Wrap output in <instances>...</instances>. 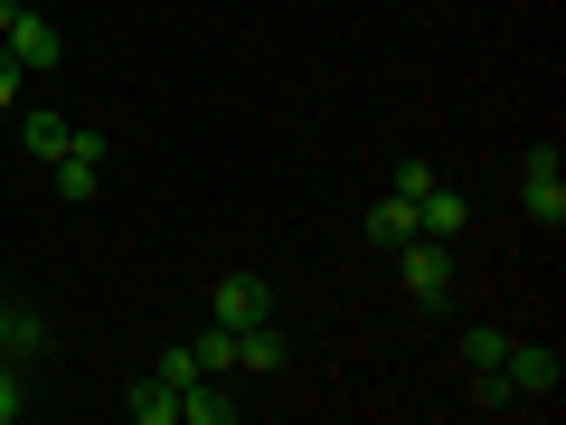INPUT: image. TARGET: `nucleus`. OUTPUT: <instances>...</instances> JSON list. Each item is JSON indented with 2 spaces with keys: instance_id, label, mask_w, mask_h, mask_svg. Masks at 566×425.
Masks as SVG:
<instances>
[{
  "instance_id": "f257e3e1",
  "label": "nucleus",
  "mask_w": 566,
  "mask_h": 425,
  "mask_svg": "<svg viewBox=\"0 0 566 425\" xmlns=\"http://www.w3.org/2000/svg\"><path fill=\"white\" fill-rule=\"evenodd\" d=\"M0 48L20 58V76H48V66H66L57 20H39V10H20V0H0Z\"/></svg>"
},
{
  "instance_id": "f03ea898",
  "label": "nucleus",
  "mask_w": 566,
  "mask_h": 425,
  "mask_svg": "<svg viewBox=\"0 0 566 425\" xmlns=\"http://www.w3.org/2000/svg\"><path fill=\"white\" fill-rule=\"evenodd\" d=\"M397 283H406V303H453V246H434V237H406L397 246Z\"/></svg>"
},
{
  "instance_id": "7ed1b4c3",
  "label": "nucleus",
  "mask_w": 566,
  "mask_h": 425,
  "mask_svg": "<svg viewBox=\"0 0 566 425\" xmlns=\"http://www.w3.org/2000/svg\"><path fill=\"white\" fill-rule=\"evenodd\" d=\"M208 322H227V331L274 322V283H264V274H245V265H227V274L208 283Z\"/></svg>"
},
{
  "instance_id": "20e7f679",
  "label": "nucleus",
  "mask_w": 566,
  "mask_h": 425,
  "mask_svg": "<svg viewBox=\"0 0 566 425\" xmlns=\"http://www.w3.org/2000/svg\"><path fill=\"white\" fill-rule=\"evenodd\" d=\"M501 379H510V406H528V397H557L566 369H557V350H547V341H510L501 350Z\"/></svg>"
},
{
  "instance_id": "39448f33",
  "label": "nucleus",
  "mask_w": 566,
  "mask_h": 425,
  "mask_svg": "<svg viewBox=\"0 0 566 425\" xmlns=\"http://www.w3.org/2000/svg\"><path fill=\"white\" fill-rule=\"evenodd\" d=\"M520 208L538 227L566 218V162H557V152H528V162H520Z\"/></svg>"
},
{
  "instance_id": "423d86ee",
  "label": "nucleus",
  "mask_w": 566,
  "mask_h": 425,
  "mask_svg": "<svg viewBox=\"0 0 566 425\" xmlns=\"http://www.w3.org/2000/svg\"><path fill=\"white\" fill-rule=\"evenodd\" d=\"M48 170H57V199H66V208H85V199H95V180H104V133H76Z\"/></svg>"
},
{
  "instance_id": "0eeeda50",
  "label": "nucleus",
  "mask_w": 566,
  "mask_h": 425,
  "mask_svg": "<svg viewBox=\"0 0 566 425\" xmlns=\"http://www.w3.org/2000/svg\"><path fill=\"white\" fill-rule=\"evenodd\" d=\"M237 416H245V397L227 379H189L180 387V425H237Z\"/></svg>"
},
{
  "instance_id": "6e6552de",
  "label": "nucleus",
  "mask_w": 566,
  "mask_h": 425,
  "mask_svg": "<svg viewBox=\"0 0 566 425\" xmlns=\"http://www.w3.org/2000/svg\"><path fill=\"white\" fill-rule=\"evenodd\" d=\"M123 416H133V425H180V387H170L161 369H151V379H133V387H123Z\"/></svg>"
},
{
  "instance_id": "1a4fd4ad",
  "label": "nucleus",
  "mask_w": 566,
  "mask_h": 425,
  "mask_svg": "<svg viewBox=\"0 0 566 425\" xmlns=\"http://www.w3.org/2000/svg\"><path fill=\"white\" fill-rule=\"evenodd\" d=\"M463 227H472V208L453 199L444 180H434V189H424V199H416V237H434V246H453V237H463Z\"/></svg>"
},
{
  "instance_id": "9d476101",
  "label": "nucleus",
  "mask_w": 566,
  "mask_h": 425,
  "mask_svg": "<svg viewBox=\"0 0 566 425\" xmlns=\"http://www.w3.org/2000/svg\"><path fill=\"white\" fill-rule=\"evenodd\" d=\"M283 360H293V341H283L274 322H245V331H237V369H245V379H274Z\"/></svg>"
},
{
  "instance_id": "9b49d317",
  "label": "nucleus",
  "mask_w": 566,
  "mask_h": 425,
  "mask_svg": "<svg viewBox=\"0 0 566 425\" xmlns=\"http://www.w3.org/2000/svg\"><path fill=\"white\" fill-rule=\"evenodd\" d=\"M29 350H39V312L0 303V369H29Z\"/></svg>"
},
{
  "instance_id": "f8f14e48",
  "label": "nucleus",
  "mask_w": 566,
  "mask_h": 425,
  "mask_svg": "<svg viewBox=\"0 0 566 425\" xmlns=\"http://www.w3.org/2000/svg\"><path fill=\"white\" fill-rule=\"evenodd\" d=\"M368 237H378V246H406V237H416V199H406V189H387V199L368 208Z\"/></svg>"
},
{
  "instance_id": "ddd939ff",
  "label": "nucleus",
  "mask_w": 566,
  "mask_h": 425,
  "mask_svg": "<svg viewBox=\"0 0 566 425\" xmlns=\"http://www.w3.org/2000/svg\"><path fill=\"white\" fill-rule=\"evenodd\" d=\"M20 142H29V162H57L66 142H76V123H66V114H29V123H20Z\"/></svg>"
},
{
  "instance_id": "4468645a",
  "label": "nucleus",
  "mask_w": 566,
  "mask_h": 425,
  "mask_svg": "<svg viewBox=\"0 0 566 425\" xmlns=\"http://www.w3.org/2000/svg\"><path fill=\"white\" fill-rule=\"evenodd\" d=\"M189 350H199V369H208V379H227V369H237V331H199V341H189Z\"/></svg>"
},
{
  "instance_id": "2eb2a0df",
  "label": "nucleus",
  "mask_w": 566,
  "mask_h": 425,
  "mask_svg": "<svg viewBox=\"0 0 566 425\" xmlns=\"http://www.w3.org/2000/svg\"><path fill=\"white\" fill-rule=\"evenodd\" d=\"M501 350H510V341H501L491 322H472V331H463V360H472V369H501Z\"/></svg>"
},
{
  "instance_id": "dca6fc26",
  "label": "nucleus",
  "mask_w": 566,
  "mask_h": 425,
  "mask_svg": "<svg viewBox=\"0 0 566 425\" xmlns=\"http://www.w3.org/2000/svg\"><path fill=\"white\" fill-rule=\"evenodd\" d=\"M161 379L189 387V379H208V369H199V350H189V341H170V350H161Z\"/></svg>"
},
{
  "instance_id": "f3484780",
  "label": "nucleus",
  "mask_w": 566,
  "mask_h": 425,
  "mask_svg": "<svg viewBox=\"0 0 566 425\" xmlns=\"http://www.w3.org/2000/svg\"><path fill=\"white\" fill-rule=\"evenodd\" d=\"M20 406H29L20 397V369H0V425H20Z\"/></svg>"
},
{
  "instance_id": "a211bd4d",
  "label": "nucleus",
  "mask_w": 566,
  "mask_h": 425,
  "mask_svg": "<svg viewBox=\"0 0 566 425\" xmlns=\"http://www.w3.org/2000/svg\"><path fill=\"white\" fill-rule=\"evenodd\" d=\"M10 104H20V58L0 48V114H10Z\"/></svg>"
}]
</instances>
